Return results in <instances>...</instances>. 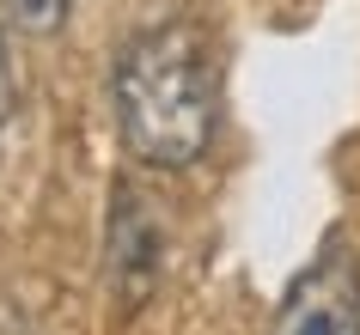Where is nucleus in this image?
<instances>
[{"mask_svg": "<svg viewBox=\"0 0 360 335\" xmlns=\"http://www.w3.org/2000/svg\"><path fill=\"white\" fill-rule=\"evenodd\" d=\"M269 335H360V256L342 232H330L318 256L287 280Z\"/></svg>", "mask_w": 360, "mask_h": 335, "instance_id": "obj_2", "label": "nucleus"}, {"mask_svg": "<svg viewBox=\"0 0 360 335\" xmlns=\"http://www.w3.org/2000/svg\"><path fill=\"white\" fill-rule=\"evenodd\" d=\"M159 256H165L159 220L122 183L116 189V214H110V280H116V293H122V305H141L147 298V287L159 280Z\"/></svg>", "mask_w": 360, "mask_h": 335, "instance_id": "obj_3", "label": "nucleus"}, {"mask_svg": "<svg viewBox=\"0 0 360 335\" xmlns=\"http://www.w3.org/2000/svg\"><path fill=\"white\" fill-rule=\"evenodd\" d=\"M110 98L129 159L153 171L195 165L220 129V43H214V31L190 13L141 25L116 49Z\"/></svg>", "mask_w": 360, "mask_h": 335, "instance_id": "obj_1", "label": "nucleus"}, {"mask_svg": "<svg viewBox=\"0 0 360 335\" xmlns=\"http://www.w3.org/2000/svg\"><path fill=\"white\" fill-rule=\"evenodd\" d=\"M0 6H6L13 31H25V37H56L61 25H68V6L74 0H0Z\"/></svg>", "mask_w": 360, "mask_h": 335, "instance_id": "obj_4", "label": "nucleus"}, {"mask_svg": "<svg viewBox=\"0 0 360 335\" xmlns=\"http://www.w3.org/2000/svg\"><path fill=\"white\" fill-rule=\"evenodd\" d=\"M19 110V79H13V55H6V31H0V129Z\"/></svg>", "mask_w": 360, "mask_h": 335, "instance_id": "obj_5", "label": "nucleus"}]
</instances>
